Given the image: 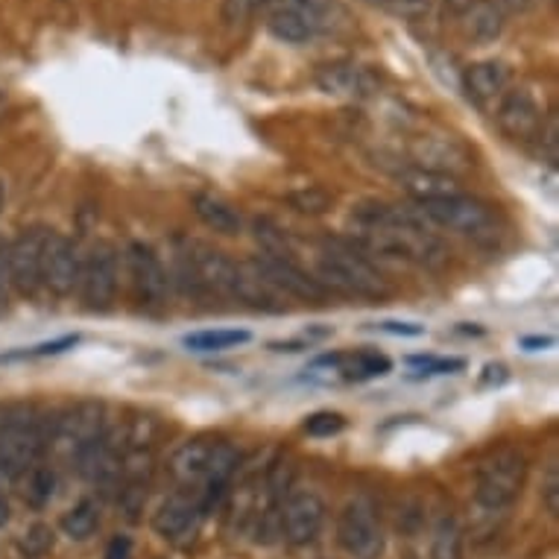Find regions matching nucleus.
I'll return each instance as SVG.
<instances>
[{
    "label": "nucleus",
    "instance_id": "41",
    "mask_svg": "<svg viewBox=\"0 0 559 559\" xmlns=\"http://www.w3.org/2000/svg\"><path fill=\"white\" fill-rule=\"evenodd\" d=\"M381 331H386V334H402V337H423L425 329L423 325H416V322H381L378 325Z\"/></svg>",
    "mask_w": 559,
    "mask_h": 559
},
{
    "label": "nucleus",
    "instance_id": "6",
    "mask_svg": "<svg viewBox=\"0 0 559 559\" xmlns=\"http://www.w3.org/2000/svg\"><path fill=\"white\" fill-rule=\"evenodd\" d=\"M524 477H527V460L519 451H498L486 460L477 472L475 486V513L484 519H498L515 504L522 496Z\"/></svg>",
    "mask_w": 559,
    "mask_h": 559
},
{
    "label": "nucleus",
    "instance_id": "24",
    "mask_svg": "<svg viewBox=\"0 0 559 559\" xmlns=\"http://www.w3.org/2000/svg\"><path fill=\"white\" fill-rule=\"evenodd\" d=\"M231 299H238V302L249 305V308H258V311H270V313L285 311V296L278 294V290L266 282L264 273L252 264V258L235 266V287H231Z\"/></svg>",
    "mask_w": 559,
    "mask_h": 559
},
{
    "label": "nucleus",
    "instance_id": "18",
    "mask_svg": "<svg viewBox=\"0 0 559 559\" xmlns=\"http://www.w3.org/2000/svg\"><path fill=\"white\" fill-rule=\"evenodd\" d=\"M202 515L205 513H202L200 498L191 492H176L153 515V531L170 545H191L200 533Z\"/></svg>",
    "mask_w": 559,
    "mask_h": 559
},
{
    "label": "nucleus",
    "instance_id": "29",
    "mask_svg": "<svg viewBox=\"0 0 559 559\" xmlns=\"http://www.w3.org/2000/svg\"><path fill=\"white\" fill-rule=\"evenodd\" d=\"M249 340H252L249 331L226 329V331H197V334H188L182 343L185 348H191V352H226V348L243 346V343H249Z\"/></svg>",
    "mask_w": 559,
    "mask_h": 559
},
{
    "label": "nucleus",
    "instance_id": "23",
    "mask_svg": "<svg viewBox=\"0 0 559 559\" xmlns=\"http://www.w3.org/2000/svg\"><path fill=\"white\" fill-rule=\"evenodd\" d=\"M317 85L331 97H352L355 100V97H367V94L376 92L378 80L364 64L334 62L322 64L317 71Z\"/></svg>",
    "mask_w": 559,
    "mask_h": 559
},
{
    "label": "nucleus",
    "instance_id": "35",
    "mask_svg": "<svg viewBox=\"0 0 559 559\" xmlns=\"http://www.w3.org/2000/svg\"><path fill=\"white\" fill-rule=\"evenodd\" d=\"M407 364L419 367V378L454 376L460 369H466V360L463 358H431V355H413V358H407Z\"/></svg>",
    "mask_w": 559,
    "mask_h": 559
},
{
    "label": "nucleus",
    "instance_id": "49",
    "mask_svg": "<svg viewBox=\"0 0 559 559\" xmlns=\"http://www.w3.org/2000/svg\"><path fill=\"white\" fill-rule=\"evenodd\" d=\"M3 200H7V191H3V185H0V209H3Z\"/></svg>",
    "mask_w": 559,
    "mask_h": 559
},
{
    "label": "nucleus",
    "instance_id": "12",
    "mask_svg": "<svg viewBox=\"0 0 559 559\" xmlns=\"http://www.w3.org/2000/svg\"><path fill=\"white\" fill-rule=\"evenodd\" d=\"M80 273H83L80 247L59 231H50L45 243V258H41V287L56 299H64L80 287Z\"/></svg>",
    "mask_w": 559,
    "mask_h": 559
},
{
    "label": "nucleus",
    "instance_id": "14",
    "mask_svg": "<svg viewBox=\"0 0 559 559\" xmlns=\"http://www.w3.org/2000/svg\"><path fill=\"white\" fill-rule=\"evenodd\" d=\"M411 165L457 179L460 174H468L475 167V156H472V150L460 138L428 132V135L413 138Z\"/></svg>",
    "mask_w": 559,
    "mask_h": 559
},
{
    "label": "nucleus",
    "instance_id": "21",
    "mask_svg": "<svg viewBox=\"0 0 559 559\" xmlns=\"http://www.w3.org/2000/svg\"><path fill=\"white\" fill-rule=\"evenodd\" d=\"M313 369H329L331 376L346 381V384H360L372 378L390 376L393 360L376 352V348H358V352H331L313 360Z\"/></svg>",
    "mask_w": 559,
    "mask_h": 559
},
{
    "label": "nucleus",
    "instance_id": "4",
    "mask_svg": "<svg viewBox=\"0 0 559 559\" xmlns=\"http://www.w3.org/2000/svg\"><path fill=\"white\" fill-rule=\"evenodd\" d=\"M264 24L270 36L285 45H311L346 24V10L337 0H264Z\"/></svg>",
    "mask_w": 559,
    "mask_h": 559
},
{
    "label": "nucleus",
    "instance_id": "42",
    "mask_svg": "<svg viewBox=\"0 0 559 559\" xmlns=\"http://www.w3.org/2000/svg\"><path fill=\"white\" fill-rule=\"evenodd\" d=\"M10 270H7V243H0V311L7 308L10 299Z\"/></svg>",
    "mask_w": 559,
    "mask_h": 559
},
{
    "label": "nucleus",
    "instance_id": "33",
    "mask_svg": "<svg viewBox=\"0 0 559 559\" xmlns=\"http://www.w3.org/2000/svg\"><path fill=\"white\" fill-rule=\"evenodd\" d=\"M302 428L308 437H313V440H329V437H337V433L346 428V416L337 411L311 413V416L305 419Z\"/></svg>",
    "mask_w": 559,
    "mask_h": 559
},
{
    "label": "nucleus",
    "instance_id": "3",
    "mask_svg": "<svg viewBox=\"0 0 559 559\" xmlns=\"http://www.w3.org/2000/svg\"><path fill=\"white\" fill-rule=\"evenodd\" d=\"M320 285L329 294L355 296V299H369V302H381L393 294V287L378 273V266L352 240L340 238L322 243Z\"/></svg>",
    "mask_w": 559,
    "mask_h": 559
},
{
    "label": "nucleus",
    "instance_id": "20",
    "mask_svg": "<svg viewBox=\"0 0 559 559\" xmlns=\"http://www.w3.org/2000/svg\"><path fill=\"white\" fill-rule=\"evenodd\" d=\"M123 437L118 431H106L103 428L100 437H94L80 454L74 457V466L80 468V475L92 484H115L123 472Z\"/></svg>",
    "mask_w": 559,
    "mask_h": 559
},
{
    "label": "nucleus",
    "instance_id": "15",
    "mask_svg": "<svg viewBox=\"0 0 559 559\" xmlns=\"http://www.w3.org/2000/svg\"><path fill=\"white\" fill-rule=\"evenodd\" d=\"M496 123L501 135L515 144H527V141L539 138L542 127H545V111L527 88H507L504 97L498 100Z\"/></svg>",
    "mask_w": 559,
    "mask_h": 559
},
{
    "label": "nucleus",
    "instance_id": "46",
    "mask_svg": "<svg viewBox=\"0 0 559 559\" xmlns=\"http://www.w3.org/2000/svg\"><path fill=\"white\" fill-rule=\"evenodd\" d=\"M533 0H498V7L501 10H510V12H524L527 7H531Z\"/></svg>",
    "mask_w": 559,
    "mask_h": 559
},
{
    "label": "nucleus",
    "instance_id": "27",
    "mask_svg": "<svg viewBox=\"0 0 559 559\" xmlns=\"http://www.w3.org/2000/svg\"><path fill=\"white\" fill-rule=\"evenodd\" d=\"M193 214L209 229L217 231V235H226V238H235V235L243 231V217H240L238 209L223 197H217V193H197L193 197Z\"/></svg>",
    "mask_w": 559,
    "mask_h": 559
},
{
    "label": "nucleus",
    "instance_id": "1",
    "mask_svg": "<svg viewBox=\"0 0 559 559\" xmlns=\"http://www.w3.org/2000/svg\"><path fill=\"white\" fill-rule=\"evenodd\" d=\"M355 247L381 258H395L423 270L449 264V247L431 231L416 209H399L386 202L367 200L355 205L348 217Z\"/></svg>",
    "mask_w": 559,
    "mask_h": 559
},
{
    "label": "nucleus",
    "instance_id": "39",
    "mask_svg": "<svg viewBox=\"0 0 559 559\" xmlns=\"http://www.w3.org/2000/svg\"><path fill=\"white\" fill-rule=\"evenodd\" d=\"M542 501H545V510L550 515L559 513V472L557 466L548 468V480H545V489H542Z\"/></svg>",
    "mask_w": 559,
    "mask_h": 559
},
{
    "label": "nucleus",
    "instance_id": "2",
    "mask_svg": "<svg viewBox=\"0 0 559 559\" xmlns=\"http://www.w3.org/2000/svg\"><path fill=\"white\" fill-rule=\"evenodd\" d=\"M240 454L235 445L223 440H197L182 442L179 449L167 460V472L176 480V486H182L188 492L200 498L202 513H209L212 504H217V498L223 496V489L229 486L231 475L238 472Z\"/></svg>",
    "mask_w": 559,
    "mask_h": 559
},
{
    "label": "nucleus",
    "instance_id": "43",
    "mask_svg": "<svg viewBox=\"0 0 559 559\" xmlns=\"http://www.w3.org/2000/svg\"><path fill=\"white\" fill-rule=\"evenodd\" d=\"M106 559H129V539H123V536L111 539L109 550H106Z\"/></svg>",
    "mask_w": 559,
    "mask_h": 559
},
{
    "label": "nucleus",
    "instance_id": "28",
    "mask_svg": "<svg viewBox=\"0 0 559 559\" xmlns=\"http://www.w3.org/2000/svg\"><path fill=\"white\" fill-rule=\"evenodd\" d=\"M431 559H463V527L454 515H442L433 527Z\"/></svg>",
    "mask_w": 559,
    "mask_h": 559
},
{
    "label": "nucleus",
    "instance_id": "10",
    "mask_svg": "<svg viewBox=\"0 0 559 559\" xmlns=\"http://www.w3.org/2000/svg\"><path fill=\"white\" fill-rule=\"evenodd\" d=\"M80 296L85 311L109 313L118 296V249L100 240L88 249L80 273Z\"/></svg>",
    "mask_w": 559,
    "mask_h": 559
},
{
    "label": "nucleus",
    "instance_id": "13",
    "mask_svg": "<svg viewBox=\"0 0 559 559\" xmlns=\"http://www.w3.org/2000/svg\"><path fill=\"white\" fill-rule=\"evenodd\" d=\"M50 229L29 226L19 238L7 243V270H10V285L21 296H36L41 290V258Z\"/></svg>",
    "mask_w": 559,
    "mask_h": 559
},
{
    "label": "nucleus",
    "instance_id": "17",
    "mask_svg": "<svg viewBox=\"0 0 559 559\" xmlns=\"http://www.w3.org/2000/svg\"><path fill=\"white\" fill-rule=\"evenodd\" d=\"M252 264L264 273V278L278 290L282 296H290V299H302V302L322 305L329 302V290L320 285V278L308 275L299 264H294L290 258L282 255H255Z\"/></svg>",
    "mask_w": 559,
    "mask_h": 559
},
{
    "label": "nucleus",
    "instance_id": "9",
    "mask_svg": "<svg viewBox=\"0 0 559 559\" xmlns=\"http://www.w3.org/2000/svg\"><path fill=\"white\" fill-rule=\"evenodd\" d=\"M127 270H129V287H132V299L135 308L147 317L165 311L167 294H170V275L165 264L147 243H129L127 249Z\"/></svg>",
    "mask_w": 559,
    "mask_h": 559
},
{
    "label": "nucleus",
    "instance_id": "34",
    "mask_svg": "<svg viewBox=\"0 0 559 559\" xmlns=\"http://www.w3.org/2000/svg\"><path fill=\"white\" fill-rule=\"evenodd\" d=\"M80 343V334H64L59 340H50V343H38L33 348H21V352H10L0 360H29V358H50V355H62L68 348H74Z\"/></svg>",
    "mask_w": 559,
    "mask_h": 559
},
{
    "label": "nucleus",
    "instance_id": "25",
    "mask_svg": "<svg viewBox=\"0 0 559 559\" xmlns=\"http://www.w3.org/2000/svg\"><path fill=\"white\" fill-rule=\"evenodd\" d=\"M395 179L402 185V191L407 197L419 202H431V200H442V197H454L460 191L457 179H451V176L442 174H431V170H423V167H413L404 165L402 170H395Z\"/></svg>",
    "mask_w": 559,
    "mask_h": 559
},
{
    "label": "nucleus",
    "instance_id": "7",
    "mask_svg": "<svg viewBox=\"0 0 559 559\" xmlns=\"http://www.w3.org/2000/svg\"><path fill=\"white\" fill-rule=\"evenodd\" d=\"M416 212L423 214V221L428 226H440V229L457 231L463 238L475 240H492L498 231L496 212L480 202L477 197H466V193H454V197H442V200L419 202Z\"/></svg>",
    "mask_w": 559,
    "mask_h": 559
},
{
    "label": "nucleus",
    "instance_id": "19",
    "mask_svg": "<svg viewBox=\"0 0 559 559\" xmlns=\"http://www.w3.org/2000/svg\"><path fill=\"white\" fill-rule=\"evenodd\" d=\"M322 524H325V501L311 489L294 492L282 504V536L294 548L311 545L320 536Z\"/></svg>",
    "mask_w": 559,
    "mask_h": 559
},
{
    "label": "nucleus",
    "instance_id": "22",
    "mask_svg": "<svg viewBox=\"0 0 559 559\" xmlns=\"http://www.w3.org/2000/svg\"><path fill=\"white\" fill-rule=\"evenodd\" d=\"M510 85V68L504 62H475L468 64L460 80V88L466 92L468 103H475L477 109H489L492 103L501 100Z\"/></svg>",
    "mask_w": 559,
    "mask_h": 559
},
{
    "label": "nucleus",
    "instance_id": "5",
    "mask_svg": "<svg viewBox=\"0 0 559 559\" xmlns=\"http://www.w3.org/2000/svg\"><path fill=\"white\" fill-rule=\"evenodd\" d=\"M47 425L33 407H7L0 411V475L19 477L36 466L47 449Z\"/></svg>",
    "mask_w": 559,
    "mask_h": 559
},
{
    "label": "nucleus",
    "instance_id": "16",
    "mask_svg": "<svg viewBox=\"0 0 559 559\" xmlns=\"http://www.w3.org/2000/svg\"><path fill=\"white\" fill-rule=\"evenodd\" d=\"M185 261L191 266V275L200 294H214V296H229L235 287V261L226 258V252L214 249L212 243H202V240H188L182 249Z\"/></svg>",
    "mask_w": 559,
    "mask_h": 559
},
{
    "label": "nucleus",
    "instance_id": "26",
    "mask_svg": "<svg viewBox=\"0 0 559 559\" xmlns=\"http://www.w3.org/2000/svg\"><path fill=\"white\" fill-rule=\"evenodd\" d=\"M460 24L475 45H492L504 33V10L496 0H472L466 10L460 12Z\"/></svg>",
    "mask_w": 559,
    "mask_h": 559
},
{
    "label": "nucleus",
    "instance_id": "45",
    "mask_svg": "<svg viewBox=\"0 0 559 559\" xmlns=\"http://www.w3.org/2000/svg\"><path fill=\"white\" fill-rule=\"evenodd\" d=\"M554 346V337H522V348L527 352H542V348Z\"/></svg>",
    "mask_w": 559,
    "mask_h": 559
},
{
    "label": "nucleus",
    "instance_id": "32",
    "mask_svg": "<svg viewBox=\"0 0 559 559\" xmlns=\"http://www.w3.org/2000/svg\"><path fill=\"white\" fill-rule=\"evenodd\" d=\"M27 489H24V501H29L33 507H45L50 498H53L56 489V475L45 466H29L27 472Z\"/></svg>",
    "mask_w": 559,
    "mask_h": 559
},
{
    "label": "nucleus",
    "instance_id": "47",
    "mask_svg": "<svg viewBox=\"0 0 559 559\" xmlns=\"http://www.w3.org/2000/svg\"><path fill=\"white\" fill-rule=\"evenodd\" d=\"M7 522H10V504H7V501L0 498V527H3Z\"/></svg>",
    "mask_w": 559,
    "mask_h": 559
},
{
    "label": "nucleus",
    "instance_id": "40",
    "mask_svg": "<svg viewBox=\"0 0 559 559\" xmlns=\"http://www.w3.org/2000/svg\"><path fill=\"white\" fill-rule=\"evenodd\" d=\"M539 141L542 147L548 150L545 156H548V165H557V118L550 115V118H545V127H542L539 132Z\"/></svg>",
    "mask_w": 559,
    "mask_h": 559
},
{
    "label": "nucleus",
    "instance_id": "38",
    "mask_svg": "<svg viewBox=\"0 0 559 559\" xmlns=\"http://www.w3.org/2000/svg\"><path fill=\"white\" fill-rule=\"evenodd\" d=\"M261 7H264V0H226L223 15H226L229 24H238V21H247L249 15H255Z\"/></svg>",
    "mask_w": 559,
    "mask_h": 559
},
{
    "label": "nucleus",
    "instance_id": "37",
    "mask_svg": "<svg viewBox=\"0 0 559 559\" xmlns=\"http://www.w3.org/2000/svg\"><path fill=\"white\" fill-rule=\"evenodd\" d=\"M50 548H53V531H50L47 524H33V527L24 533V539H21V550H24V557L29 559L45 557Z\"/></svg>",
    "mask_w": 559,
    "mask_h": 559
},
{
    "label": "nucleus",
    "instance_id": "44",
    "mask_svg": "<svg viewBox=\"0 0 559 559\" xmlns=\"http://www.w3.org/2000/svg\"><path fill=\"white\" fill-rule=\"evenodd\" d=\"M484 372V384H501V381H507V369L501 364H489Z\"/></svg>",
    "mask_w": 559,
    "mask_h": 559
},
{
    "label": "nucleus",
    "instance_id": "36",
    "mask_svg": "<svg viewBox=\"0 0 559 559\" xmlns=\"http://www.w3.org/2000/svg\"><path fill=\"white\" fill-rule=\"evenodd\" d=\"M290 200V205H294L296 212L302 214H325L331 209V197L322 188H308V191H296L287 197Z\"/></svg>",
    "mask_w": 559,
    "mask_h": 559
},
{
    "label": "nucleus",
    "instance_id": "48",
    "mask_svg": "<svg viewBox=\"0 0 559 559\" xmlns=\"http://www.w3.org/2000/svg\"><path fill=\"white\" fill-rule=\"evenodd\" d=\"M445 3H449L451 10H454V12H457V15H460V12L466 10V7H468V3H472V0H445Z\"/></svg>",
    "mask_w": 559,
    "mask_h": 559
},
{
    "label": "nucleus",
    "instance_id": "30",
    "mask_svg": "<svg viewBox=\"0 0 559 559\" xmlns=\"http://www.w3.org/2000/svg\"><path fill=\"white\" fill-rule=\"evenodd\" d=\"M97 524H100V507L94 501H80L62 515V533L74 542L88 539L97 531Z\"/></svg>",
    "mask_w": 559,
    "mask_h": 559
},
{
    "label": "nucleus",
    "instance_id": "11",
    "mask_svg": "<svg viewBox=\"0 0 559 559\" xmlns=\"http://www.w3.org/2000/svg\"><path fill=\"white\" fill-rule=\"evenodd\" d=\"M103 413L106 411L100 402H76L74 407H68L47 433V445L56 457L74 460L94 437H100Z\"/></svg>",
    "mask_w": 559,
    "mask_h": 559
},
{
    "label": "nucleus",
    "instance_id": "8",
    "mask_svg": "<svg viewBox=\"0 0 559 559\" xmlns=\"http://www.w3.org/2000/svg\"><path fill=\"white\" fill-rule=\"evenodd\" d=\"M337 542L352 559H384L386 533L369 498H352L340 510Z\"/></svg>",
    "mask_w": 559,
    "mask_h": 559
},
{
    "label": "nucleus",
    "instance_id": "31",
    "mask_svg": "<svg viewBox=\"0 0 559 559\" xmlns=\"http://www.w3.org/2000/svg\"><path fill=\"white\" fill-rule=\"evenodd\" d=\"M367 3L402 21H425L433 12V0H367Z\"/></svg>",
    "mask_w": 559,
    "mask_h": 559
}]
</instances>
